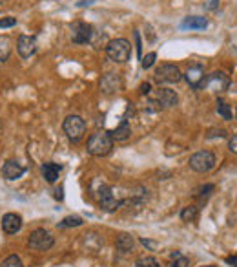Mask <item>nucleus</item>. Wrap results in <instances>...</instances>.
<instances>
[{
    "label": "nucleus",
    "mask_w": 237,
    "mask_h": 267,
    "mask_svg": "<svg viewBox=\"0 0 237 267\" xmlns=\"http://www.w3.org/2000/svg\"><path fill=\"white\" fill-rule=\"evenodd\" d=\"M113 139L110 136V132L106 130H99L95 134H91L90 139H88V152L91 156H95V158H102V156H108V154L112 152L113 148Z\"/></svg>",
    "instance_id": "obj_1"
},
{
    "label": "nucleus",
    "mask_w": 237,
    "mask_h": 267,
    "mask_svg": "<svg viewBox=\"0 0 237 267\" xmlns=\"http://www.w3.org/2000/svg\"><path fill=\"white\" fill-rule=\"evenodd\" d=\"M106 53H108V59L113 61V63H126L130 59L131 46L126 39L110 40L106 46Z\"/></svg>",
    "instance_id": "obj_2"
},
{
    "label": "nucleus",
    "mask_w": 237,
    "mask_h": 267,
    "mask_svg": "<svg viewBox=\"0 0 237 267\" xmlns=\"http://www.w3.org/2000/svg\"><path fill=\"white\" fill-rule=\"evenodd\" d=\"M228 86H230V77L225 72H214V74L204 77L203 83L197 86V90H210V91H215V93H221Z\"/></svg>",
    "instance_id": "obj_3"
},
{
    "label": "nucleus",
    "mask_w": 237,
    "mask_h": 267,
    "mask_svg": "<svg viewBox=\"0 0 237 267\" xmlns=\"http://www.w3.org/2000/svg\"><path fill=\"white\" fill-rule=\"evenodd\" d=\"M188 165H190V169L195 172H210L212 169L215 167V156L214 152H210V150H199V152H195L190 158V161H188Z\"/></svg>",
    "instance_id": "obj_4"
},
{
    "label": "nucleus",
    "mask_w": 237,
    "mask_h": 267,
    "mask_svg": "<svg viewBox=\"0 0 237 267\" xmlns=\"http://www.w3.org/2000/svg\"><path fill=\"white\" fill-rule=\"evenodd\" d=\"M62 128H64V134H66L73 143H77L82 139V136H84L86 123L80 115H68V117L64 119Z\"/></svg>",
    "instance_id": "obj_5"
},
{
    "label": "nucleus",
    "mask_w": 237,
    "mask_h": 267,
    "mask_svg": "<svg viewBox=\"0 0 237 267\" xmlns=\"http://www.w3.org/2000/svg\"><path fill=\"white\" fill-rule=\"evenodd\" d=\"M182 79L181 70L177 68L175 64H161L157 70H155V81L159 85H174V83H179Z\"/></svg>",
    "instance_id": "obj_6"
},
{
    "label": "nucleus",
    "mask_w": 237,
    "mask_h": 267,
    "mask_svg": "<svg viewBox=\"0 0 237 267\" xmlns=\"http://www.w3.org/2000/svg\"><path fill=\"white\" fill-rule=\"evenodd\" d=\"M29 249L33 251H50L55 244V240L51 236V233H48L46 229H37L29 234Z\"/></svg>",
    "instance_id": "obj_7"
},
{
    "label": "nucleus",
    "mask_w": 237,
    "mask_h": 267,
    "mask_svg": "<svg viewBox=\"0 0 237 267\" xmlns=\"http://www.w3.org/2000/svg\"><path fill=\"white\" fill-rule=\"evenodd\" d=\"M153 102L157 104L159 108H172V106H177L179 97H177V93L174 90H170V88H159L155 91Z\"/></svg>",
    "instance_id": "obj_8"
},
{
    "label": "nucleus",
    "mask_w": 237,
    "mask_h": 267,
    "mask_svg": "<svg viewBox=\"0 0 237 267\" xmlns=\"http://www.w3.org/2000/svg\"><path fill=\"white\" fill-rule=\"evenodd\" d=\"M93 37V26L86 22H75L71 26V39L75 44H86Z\"/></svg>",
    "instance_id": "obj_9"
},
{
    "label": "nucleus",
    "mask_w": 237,
    "mask_h": 267,
    "mask_svg": "<svg viewBox=\"0 0 237 267\" xmlns=\"http://www.w3.org/2000/svg\"><path fill=\"white\" fill-rule=\"evenodd\" d=\"M99 203H101V209L106 210V212H113L120 207V201L115 199L112 188L106 187V185H102L101 190H99Z\"/></svg>",
    "instance_id": "obj_10"
},
{
    "label": "nucleus",
    "mask_w": 237,
    "mask_h": 267,
    "mask_svg": "<svg viewBox=\"0 0 237 267\" xmlns=\"http://www.w3.org/2000/svg\"><path fill=\"white\" fill-rule=\"evenodd\" d=\"M17 51L22 59H29L31 55H35V51H37V40H35V37H29V35L18 37Z\"/></svg>",
    "instance_id": "obj_11"
},
{
    "label": "nucleus",
    "mask_w": 237,
    "mask_h": 267,
    "mask_svg": "<svg viewBox=\"0 0 237 267\" xmlns=\"http://www.w3.org/2000/svg\"><path fill=\"white\" fill-rule=\"evenodd\" d=\"M204 77H206V75H204V66H203V64H192V66L186 70V74H184V79H186V83L192 86V88H195V90H197V86L203 83Z\"/></svg>",
    "instance_id": "obj_12"
},
{
    "label": "nucleus",
    "mask_w": 237,
    "mask_h": 267,
    "mask_svg": "<svg viewBox=\"0 0 237 267\" xmlns=\"http://www.w3.org/2000/svg\"><path fill=\"white\" fill-rule=\"evenodd\" d=\"M2 229L6 234H17L22 229V218L15 212H7L2 218Z\"/></svg>",
    "instance_id": "obj_13"
},
{
    "label": "nucleus",
    "mask_w": 237,
    "mask_h": 267,
    "mask_svg": "<svg viewBox=\"0 0 237 267\" xmlns=\"http://www.w3.org/2000/svg\"><path fill=\"white\" fill-rule=\"evenodd\" d=\"M101 88L104 93H113L122 88V79L118 74H106L101 79Z\"/></svg>",
    "instance_id": "obj_14"
},
{
    "label": "nucleus",
    "mask_w": 237,
    "mask_h": 267,
    "mask_svg": "<svg viewBox=\"0 0 237 267\" xmlns=\"http://www.w3.org/2000/svg\"><path fill=\"white\" fill-rule=\"evenodd\" d=\"M24 172H26V169L22 165H18L17 161H13V159L11 161H6L4 167H2V176L6 178V179H9V181L22 178Z\"/></svg>",
    "instance_id": "obj_15"
},
{
    "label": "nucleus",
    "mask_w": 237,
    "mask_h": 267,
    "mask_svg": "<svg viewBox=\"0 0 237 267\" xmlns=\"http://www.w3.org/2000/svg\"><path fill=\"white\" fill-rule=\"evenodd\" d=\"M208 26V20L204 17H199V15H192V17H186L181 22L182 29H204Z\"/></svg>",
    "instance_id": "obj_16"
},
{
    "label": "nucleus",
    "mask_w": 237,
    "mask_h": 267,
    "mask_svg": "<svg viewBox=\"0 0 237 267\" xmlns=\"http://www.w3.org/2000/svg\"><path fill=\"white\" fill-rule=\"evenodd\" d=\"M60 165H57V163H44L42 165V176L46 178V181L48 183H55L57 179H59V176H60Z\"/></svg>",
    "instance_id": "obj_17"
},
{
    "label": "nucleus",
    "mask_w": 237,
    "mask_h": 267,
    "mask_svg": "<svg viewBox=\"0 0 237 267\" xmlns=\"http://www.w3.org/2000/svg\"><path fill=\"white\" fill-rule=\"evenodd\" d=\"M110 136H112L113 141H126V139L131 136V130H130L128 121H122V123H120V125H118L115 130L110 132Z\"/></svg>",
    "instance_id": "obj_18"
},
{
    "label": "nucleus",
    "mask_w": 237,
    "mask_h": 267,
    "mask_svg": "<svg viewBox=\"0 0 237 267\" xmlns=\"http://www.w3.org/2000/svg\"><path fill=\"white\" fill-rule=\"evenodd\" d=\"M117 251H120V253H128V251L133 249V245H135V240H133V236L131 234H118L117 236Z\"/></svg>",
    "instance_id": "obj_19"
},
{
    "label": "nucleus",
    "mask_w": 237,
    "mask_h": 267,
    "mask_svg": "<svg viewBox=\"0 0 237 267\" xmlns=\"http://www.w3.org/2000/svg\"><path fill=\"white\" fill-rule=\"evenodd\" d=\"M199 216V209L195 205H188L181 210V220L182 222H195Z\"/></svg>",
    "instance_id": "obj_20"
},
{
    "label": "nucleus",
    "mask_w": 237,
    "mask_h": 267,
    "mask_svg": "<svg viewBox=\"0 0 237 267\" xmlns=\"http://www.w3.org/2000/svg\"><path fill=\"white\" fill-rule=\"evenodd\" d=\"M9 53H11V40H9V37H0V63L7 61Z\"/></svg>",
    "instance_id": "obj_21"
},
{
    "label": "nucleus",
    "mask_w": 237,
    "mask_h": 267,
    "mask_svg": "<svg viewBox=\"0 0 237 267\" xmlns=\"http://www.w3.org/2000/svg\"><path fill=\"white\" fill-rule=\"evenodd\" d=\"M215 110H217V114L223 117V119L226 121H230L232 119V108H230V104L226 101H217V106H215Z\"/></svg>",
    "instance_id": "obj_22"
},
{
    "label": "nucleus",
    "mask_w": 237,
    "mask_h": 267,
    "mask_svg": "<svg viewBox=\"0 0 237 267\" xmlns=\"http://www.w3.org/2000/svg\"><path fill=\"white\" fill-rule=\"evenodd\" d=\"M82 225V218L80 216H66L62 222L59 223V227L60 229H66V227H79Z\"/></svg>",
    "instance_id": "obj_23"
},
{
    "label": "nucleus",
    "mask_w": 237,
    "mask_h": 267,
    "mask_svg": "<svg viewBox=\"0 0 237 267\" xmlns=\"http://www.w3.org/2000/svg\"><path fill=\"white\" fill-rule=\"evenodd\" d=\"M135 267H161V264L153 256H141L135 262Z\"/></svg>",
    "instance_id": "obj_24"
},
{
    "label": "nucleus",
    "mask_w": 237,
    "mask_h": 267,
    "mask_svg": "<svg viewBox=\"0 0 237 267\" xmlns=\"http://www.w3.org/2000/svg\"><path fill=\"white\" fill-rule=\"evenodd\" d=\"M2 267H24V264H22V260H20L17 255H11V256H7L6 260L2 262Z\"/></svg>",
    "instance_id": "obj_25"
},
{
    "label": "nucleus",
    "mask_w": 237,
    "mask_h": 267,
    "mask_svg": "<svg viewBox=\"0 0 237 267\" xmlns=\"http://www.w3.org/2000/svg\"><path fill=\"white\" fill-rule=\"evenodd\" d=\"M175 262L172 264V267H190V262H188V258H184V256H181L179 253L177 255H174Z\"/></svg>",
    "instance_id": "obj_26"
},
{
    "label": "nucleus",
    "mask_w": 237,
    "mask_h": 267,
    "mask_svg": "<svg viewBox=\"0 0 237 267\" xmlns=\"http://www.w3.org/2000/svg\"><path fill=\"white\" fill-rule=\"evenodd\" d=\"M155 59H157V53H148L146 57L142 59V68L144 70H148V68H152L153 66V63H155Z\"/></svg>",
    "instance_id": "obj_27"
},
{
    "label": "nucleus",
    "mask_w": 237,
    "mask_h": 267,
    "mask_svg": "<svg viewBox=\"0 0 237 267\" xmlns=\"http://www.w3.org/2000/svg\"><path fill=\"white\" fill-rule=\"evenodd\" d=\"M17 24V18L15 17H4V18H0V28L4 29V28H13Z\"/></svg>",
    "instance_id": "obj_28"
},
{
    "label": "nucleus",
    "mask_w": 237,
    "mask_h": 267,
    "mask_svg": "<svg viewBox=\"0 0 237 267\" xmlns=\"http://www.w3.org/2000/svg\"><path fill=\"white\" fill-rule=\"evenodd\" d=\"M226 136V132L223 130V128H219V130H217V128H212V130L208 132V139H212V137H225Z\"/></svg>",
    "instance_id": "obj_29"
},
{
    "label": "nucleus",
    "mask_w": 237,
    "mask_h": 267,
    "mask_svg": "<svg viewBox=\"0 0 237 267\" xmlns=\"http://www.w3.org/2000/svg\"><path fill=\"white\" fill-rule=\"evenodd\" d=\"M214 188L215 187L212 183H210V185H204V187H201V190H199V196H201V198H206V196H210V192H212Z\"/></svg>",
    "instance_id": "obj_30"
},
{
    "label": "nucleus",
    "mask_w": 237,
    "mask_h": 267,
    "mask_svg": "<svg viewBox=\"0 0 237 267\" xmlns=\"http://www.w3.org/2000/svg\"><path fill=\"white\" fill-rule=\"evenodd\" d=\"M204 7H206L208 11H214V9H217V7H219V0H208V2L204 4Z\"/></svg>",
    "instance_id": "obj_31"
},
{
    "label": "nucleus",
    "mask_w": 237,
    "mask_h": 267,
    "mask_svg": "<svg viewBox=\"0 0 237 267\" xmlns=\"http://www.w3.org/2000/svg\"><path fill=\"white\" fill-rule=\"evenodd\" d=\"M228 148H230L234 154H237V134H234V137L230 139V143H228Z\"/></svg>",
    "instance_id": "obj_32"
},
{
    "label": "nucleus",
    "mask_w": 237,
    "mask_h": 267,
    "mask_svg": "<svg viewBox=\"0 0 237 267\" xmlns=\"http://www.w3.org/2000/svg\"><path fill=\"white\" fill-rule=\"evenodd\" d=\"M150 91H152V85H150V83H142V85H141V93L148 95Z\"/></svg>",
    "instance_id": "obj_33"
},
{
    "label": "nucleus",
    "mask_w": 237,
    "mask_h": 267,
    "mask_svg": "<svg viewBox=\"0 0 237 267\" xmlns=\"http://www.w3.org/2000/svg\"><path fill=\"white\" fill-rule=\"evenodd\" d=\"M226 264H228V266H232V267H237V255L228 256V258H226Z\"/></svg>",
    "instance_id": "obj_34"
},
{
    "label": "nucleus",
    "mask_w": 237,
    "mask_h": 267,
    "mask_svg": "<svg viewBox=\"0 0 237 267\" xmlns=\"http://www.w3.org/2000/svg\"><path fill=\"white\" fill-rule=\"evenodd\" d=\"M135 40H137V55L141 57V39H139V33L135 31Z\"/></svg>",
    "instance_id": "obj_35"
},
{
    "label": "nucleus",
    "mask_w": 237,
    "mask_h": 267,
    "mask_svg": "<svg viewBox=\"0 0 237 267\" xmlns=\"http://www.w3.org/2000/svg\"><path fill=\"white\" fill-rule=\"evenodd\" d=\"M4 2H6V0H0V6H2V4H4Z\"/></svg>",
    "instance_id": "obj_36"
},
{
    "label": "nucleus",
    "mask_w": 237,
    "mask_h": 267,
    "mask_svg": "<svg viewBox=\"0 0 237 267\" xmlns=\"http://www.w3.org/2000/svg\"><path fill=\"white\" fill-rule=\"evenodd\" d=\"M203 267H215V266H203Z\"/></svg>",
    "instance_id": "obj_37"
}]
</instances>
